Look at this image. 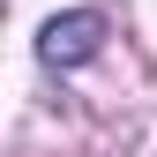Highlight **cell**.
Listing matches in <instances>:
<instances>
[{
	"instance_id": "6da1fadb",
	"label": "cell",
	"mask_w": 157,
	"mask_h": 157,
	"mask_svg": "<svg viewBox=\"0 0 157 157\" xmlns=\"http://www.w3.org/2000/svg\"><path fill=\"white\" fill-rule=\"evenodd\" d=\"M97 45H105V15L97 8H67V15H52L37 30V60L45 67H82Z\"/></svg>"
}]
</instances>
